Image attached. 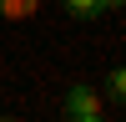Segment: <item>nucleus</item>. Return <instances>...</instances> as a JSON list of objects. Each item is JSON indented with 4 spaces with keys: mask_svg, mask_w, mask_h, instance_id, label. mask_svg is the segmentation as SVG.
<instances>
[{
    "mask_svg": "<svg viewBox=\"0 0 126 122\" xmlns=\"http://www.w3.org/2000/svg\"><path fill=\"white\" fill-rule=\"evenodd\" d=\"M5 10H10V20H20V10H30V0H5Z\"/></svg>",
    "mask_w": 126,
    "mask_h": 122,
    "instance_id": "4",
    "label": "nucleus"
},
{
    "mask_svg": "<svg viewBox=\"0 0 126 122\" xmlns=\"http://www.w3.org/2000/svg\"><path fill=\"white\" fill-rule=\"evenodd\" d=\"M0 122H15V117H0Z\"/></svg>",
    "mask_w": 126,
    "mask_h": 122,
    "instance_id": "6",
    "label": "nucleus"
},
{
    "mask_svg": "<svg viewBox=\"0 0 126 122\" xmlns=\"http://www.w3.org/2000/svg\"><path fill=\"white\" fill-rule=\"evenodd\" d=\"M56 5H61V10H66V15H71V20H96V15H101V10H121V5H126V0H56Z\"/></svg>",
    "mask_w": 126,
    "mask_h": 122,
    "instance_id": "2",
    "label": "nucleus"
},
{
    "mask_svg": "<svg viewBox=\"0 0 126 122\" xmlns=\"http://www.w3.org/2000/svg\"><path fill=\"white\" fill-rule=\"evenodd\" d=\"M101 92L86 87V81H76V87H66V97H61V117H91V112H101Z\"/></svg>",
    "mask_w": 126,
    "mask_h": 122,
    "instance_id": "1",
    "label": "nucleus"
},
{
    "mask_svg": "<svg viewBox=\"0 0 126 122\" xmlns=\"http://www.w3.org/2000/svg\"><path fill=\"white\" fill-rule=\"evenodd\" d=\"M66 122H106L101 112H91V117H66Z\"/></svg>",
    "mask_w": 126,
    "mask_h": 122,
    "instance_id": "5",
    "label": "nucleus"
},
{
    "mask_svg": "<svg viewBox=\"0 0 126 122\" xmlns=\"http://www.w3.org/2000/svg\"><path fill=\"white\" fill-rule=\"evenodd\" d=\"M101 97H106V102H121V107H126V66H116V71L106 76V92H101Z\"/></svg>",
    "mask_w": 126,
    "mask_h": 122,
    "instance_id": "3",
    "label": "nucleus"
}]
</instances>
